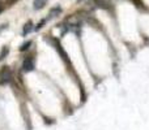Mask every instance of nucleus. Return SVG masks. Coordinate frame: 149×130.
<instances>
[{
  "label": "nucleus",
  "instance_id": "3",
  "mask_svg": "<svg viewBox=\"0 0 149 130\" xmlns=\"http://www.w3.org/2000/svg\"><path fill=\"white\" fill-rule=\"evenodd\" d=\"M60 12H62V9H60L59 7L52 8L51 12H50V17H49V20H51V18H55L56 16H59V13H60Z\"/></svg>",
  "mask_w": 149,
  "mask_h": 130
},
{
  "label": "nucleus",
  "instance_id": "4",
  "mask_svg": "<svg viewBox=\"0 0 149 130\" xmlns=\"http://www.w3.org/2000/svg\"><path fill=\"white\" fill-rule=\"evenodd\" d=\"M31 30H33V23H31V22H28L25 26H24L22 34H24V35H26V34H29Z\"/></svg>",
  "mask_w": 149,
  "mask_h": 130
},
{
  "label": "nucleus",
  "instance_id": "2",
  "mask_svg": "<svg viewBox=\"0 0 149 130\" xmlns=\"http://www.w3.org/2000/svg\"><path fill=\"white\" fill-rule=\"evenodd\" d=\"M47 0H34V9H42L46 5Z\"/></svg>",
  "mask_w": 149,
  "mask_h": 130
},
{
  "label": "nucleus",
  "instance_id": "7",
  "mask_svg": "<svg viewBox=\"0 0 149 130\" xmlns=\"http://www.w3.org/2000/svg\"><path fill=\"white\" fill-rule=\"evenodd\" d=\"M0 10H1V7H0Z\"/></svg>",
  "mask_w": 149,
  "mask_h": 130
},
{
  "label": "nucleus",
  "instance_id": "6",
  "mask_svg": "<svg viewBox=\"0 0 149 130\" xmlns=\"http://www.w3.org/2000/svg\"><path fill=\"white\" fill-rule=\"evenodd\" d=\"M79 1H84V0H79Z\"/></svg>",
  "mask_w": 149,
  "mask_h": 130
},
{
  "label": "nucleus",
  "instance_id": "1",
  "mask_svg": "<svg viewBox=\"0 0 149 130\" xmlns=\"http://www.w3.org/2000/svg\"><path fill=\"white\" fill-rule=\"evenodd\" d=\"M34 66H36V63H34V60L31 59V57H28V59H25V61H24V70L25 72H30L34 69Z\"/></svg>",
  "mask_w": 149,
  "mask_h": 130
},
{
  "label": "nucleus",
  "instance_id": "5",
  "mask_svg": "<svg viewBox=\"0 0 149 130\" xmlns=\"http://www.w3.org/2000/svg\"><path fill=\"white\" fill-rule=\"evenodd\" d=\"M31 44V42H26V43H24L22 46H21V48H20V51H26V50L29 48V46Z\"/></svg>",
  "mask_w": 149,
  "mask_h": 130
}]
</instances>
